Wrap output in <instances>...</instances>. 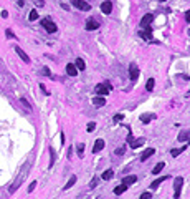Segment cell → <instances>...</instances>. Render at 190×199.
Segmentation results:
<instances>
[{
    "label": "cell",
    "instance_id": "obj_4",
    "mask_svg": "<svg viewBox=\"0 0 190 199\" xmlns=\"http://www.w3.org/2000/svg\"><path fill=\"white\" fill-rule=\"evenodd\" d=\"M182 186H184V178L182 176H179V178L174 179V199H179L180 198V191H182Z\"/></svg>",
    "mask_w": 190,
    "mask_h": 199
},
{
    "label": "cell",
    "instance_id": "obj_25",
    "mask_svg": "<svg viewBox=\"0 0 190 199\" xmlns=\"http://www.w3.org/2000/svg\"><path fill=\"white\" fill-rule=\"evenodd\" d=\"M164 168H165V163H162V161H160V163H157V164H155V168L152 169V173H154V174H159V173H160V171H162Z\"/></svg>",
    "mask_w": 190,
    "mask_h": 199
},
{
    "label": "cell",
    "instance_id": "obj_23",
    "mask_svg": "<svg viewBox=\"0 0 190 199\" xmlns=\"http://www.w3.org/2000/svg\"><path fill=\"white\" fill-rule=\"evenodd\" d=\"M113 174H114L113 169H106V171L103 173V176H101V179H104V181H109V179L113 178Z\"/></svg>",
    "mask_w": 190,
    "mask_h": 199
},
{
    "label": "cell",
    "instance_id": "obj_30",
    "mask_svg": "<svg viewBox=\"0 0 190 199\" xmlns=\"http://www.w3.org/2000/svg\"><path fill=\"white\" fill-rule=\"evenodd\" d=\"M98 183H99V178H93V181L89 183V189H94L98 186Z\"/></svg>",
    "mask_w": 190,
    "mask_h": 199
},
{
    "label": "cell",
    "instance_id": "obj_29",
    "mask_svg": "<svg viewBox=\"0 0 190 199\" xmlns=\"http://www.w3.org/2000/svg\"><path fill=\"white\" fill-rule=\"evenodd\" d=\"M28 18H30V22H35L36 18H38V12H36L35 8H33V10L30 12V15H28Z\"/></svg>",
    "mask_w": 190,
    "mask_h": 199
},
{
    "label": "cell",
    "instance_id": "obj_34",
    "mask_svg": "<svg viewBox=\"0 0 190 199\" xmlns=\"http://www.w3.org/2000/svg\"><path fill=\"white\" fill-rule=\"evenodd\" d=\"M50 154H52V161H50V168H52L53 163H55V151H53V149H50Z\"/></svg>",
    "mask_w": 190,
    "mask_h": 199
},
{
    "label": "cell",
    "instance_id": "obj_24",
    "mask_svg": "<svg viewBox=\"0 0 190 199\" xmlns=\"http://www.w3.org/2000/svg\"><path fill=\"white\" fill-rule=\"evenodd\" d=\"M74 66H76L78 70H84V68H86L84 60H83V58H76V60H74Z\"/></svg>",
    "mask_w": 190,
    "mask_h": 199
},
{
    "label": "cell",
    "instance_id": "obj_35",
    "mask_svg": "<svg viewBox=\"0 0 190 199\" xmlns=\"http://www.w3.org/2000/svg\"><path fill=\"white\" fill-rule=\"evenodd\" d=\"M122 118H124V115H122V113H119V115H116V116H114V121H121Z\"/></svg>",
    "mask_w": 190,
    "mask_h": 199
},
{
    "label": "cell",
    "instance_id": "obj_32",
    "mask_svg": "<svg viewBox=\"0 0 190 199\" xmlns=\"http://www.w3.org/2000/svg\"><path fill=\"white\" fill-rule=\"evenodd\" d=\"M150 198H152V193H144V194H141L139 199H150Z\"/></svg>",
    "mask_w": 190,
    "mask_h": 199
},
{
    "label": "cell",
    "instance_id": "obj_19",
    "mask_svg": "<svg viewBox=\"0 0 190 199\" xmlns=\"http://www.w3.org/2000/svg\"><path fill=\"white\" fill-rule=\"evenodd\" d=\"M137 181V176H126V178H122V184H126V186H131V184H134Z\"/></svg>",
    "mask_w": 190,
    "mask_h": 199
},
{
    "label": "cell",
    "instance_id": "obj_17",
    "mask_svg": "<svg viewBox=\"0 0 190 199\" xmlns=\"http://www.w3.org/2000/svg\"><path fill=\"white\" fill-rule=\"evenodd\" d=\"M154 118H155L154 113H145V115H141V121L144 123V124H147V123H150Z\"/></svg>",
    "mask_w": 190,
    "mask_h": 199
},
{
    "label": "cell",
    "instance_id": "obj_9",
    "mask_svg": "<svg viewBox=\"0 0 190 199\" xmlns=\"http://www.w3.org/2000/svg\"><path fill=\"white\" fill-rule=\"evenodd\" d=\"M167 179H170V176H160V178H157L155 181H152V183H150V189H157L160 184L164 183V181H167Z\"/></svg>",
    "mask_w": 190,
    "mask_h": 199
},
{
    "label": "cell",
    "instance_id": "obj_5",
    "mask_svg": "<svg viewBox=\"0 0 190 199\" xmlns=\"http://www.w3.org/2000/svg\"><path fill=\"white\" fill-rule=\"evenodd\" d=\"M111 88H113V86H111L109 83H103V85L99 83V85H96V88H94V90H96V93H98L99 96H106V95L111 91Z\"/></svg>",
    "mask_w": 190,
    "mask_h": 199
},
{
    "label": "cell",
    "instance_id": "obj_10",
    "mask_svg": "<svg viewBox=\"0 0 190 199\" xmlns=\"http://www.w3.org/2000/svg\"><path fill=\"white\" fill-rule=\"evenodd\" d=\"M101 12H103V13H106V15H109V13L113 12V4H111L109 0L103 2V4H101Z\"/></svg>",
    "mask_w": 190,
    "mask_h": 199
},
{
    "label": "cell",
    "instance_id": "obj_28",
    "mask_svg": "<svg viewBox=\"0 0 190 199\" xmlns=\"http://www.w3.org/2000/svg\"><path fill=\"white\" fill-rule=\"evenodd\" d=\"M185 148H187V146H184V148H180V149H172V151H170V154H172V158H177V156H179L180 153H184V151H185Z\"/></svg>",
    "mask_w": 190,
    "mask_h": 199
},
{
    "label": "cell",
    "instance_id": "obj_2",
    "mask_svg": "<svg viewBox=\"0 0 190 199\" xmlns=\"http://www.w3.org/2000/svg\"><path fill=\"white\" fill-rule=\"evenodd\" d=\"M144 141H145L144 138H137V139H136V138L132 136V133H131V129H129V134H127V143H129V146H131L132 149L141 148V146L144 144Z\"/></svg>",
    "mask_w": 190,
    "mask_h": 199
},
{
    "label": "cell",
    "instance_id": "obj_20",
    "mask_svg": "<svg viewBox=\"0 0 190 199\" xmlns=\"http://www.w3.org/2000/svg\"><path fill=\"white\" fill-rule=\"evenodd\" d=\"M190 138V129H184V131L179 133V141H187V139Z\"/></svg>",
    "mask_w": 190,
    "mask_h": 199
},
{
    "label": "cell",
    "instance_id": "obj_42",
    "mask_svg": "<svg viewBox=\"0 0 190 199\" xmlns=\"http://www.w3.org/2000/svg\"><path fill=\"white\" fill-rule=\"evenodd\" d=\"M17 2H18V7H23V4H25L23 0H17Z\"/></svg>",
    "mask_w": 190,
    "mask_h": 199
},
{
    "label": "cell",
    "instance_id": "obj_21",
    "mask_svg": "<svg viewBox=\"0 0 190 199\" xmlns=\"http://www.w3.org/2000/svg\"><path fill=\"white\" fill-rule=\"evenodd\" d=\"M127 188H129V186H126V184L116 186V188H114V194H118V196H121L122 193H126V191H127Z\"/></svg>",
    "mask_w": 190,
    "mask_h": 199
},
{
    "label": "cell",
    "instance_id": "obj_44",
    "mask_svg": "<svg viewBox=\"0 0 190 199\" xmlns=\"http://www.w3.org/2000/svg\"><path fill=\"white\" fill-rule=\"evenodd\" d=\"M189 144H190V138H189Z\"/></svg>",
    "mask_w": 190,
    "mask_h": 199
},
{
    "label": "cell",
    "instance_id": "obj_36",
    "mask_svg": "<svg viewBox=\"0 0 190 199\" xmlns=\"http://www.w3.org/2000/svg\"><path fill=\"white\" fill-rule=\"evenodd\" d=\"M124 151H126V148H119L118 151H116V154H118V156H122V154H124Z\"/></svg>",
    "mask_w": 190,
    "mask_h": 199
},
{
    "label": "cell",
    "instance_id": "obj_14",
    "mask_svg": "<svg viewBox=\"0 0 190 199\" xmlns=\"http://www.w3.org/2000/svg\"><path fill=\"white\" fill-rule=\"evenodd\" d=\"M15 51H17V55L20 56L22 60L25 61V63H30V56L26 55V53H25V51H23V50H22L20 46H15Z\"/></svg>",
    "mask_w": 190,
    "mask_h": 199
},
{
    "label": "cell",
    "instance_id": "obj_33",
    "mask_svg": "<svg viewBox=\"0 0 190 199\" xmlns=\"http://www.w3.org/2000/svg\"><path fill=\"white\" fill-rule=\"evenodd\" d=\"M35 188H36V181H33V183L28 186V193H33V191H35Z\"/></svg>",
    "mask_w": 190,
    "mask_h": 199
},
{
    "label": "cell",
    "instance_id": "obj_15",
    "mask_svg": "<svg viewBox=\"0 0 190 199\" xmlns=\"http://www.w3.org/2000/svg\"><path fill=\"white\" fill-rule=\"evenodd\" d=\"M93 105L96 108H101V106H104L106 105V100H104V96H96V98H93Z\"/></svg>",
    "mask_w": 190,
    "mask_h": 199
},
{
    "label": "cell",
    "instance_id": "obj_31",
    "mask_svg": "<svg viewBox=\"0 0 190 199\" xmlns=\"http://www.w3.org/2000/svg\"><path fill=\"white\" fill-rule=\"evenodd\" d=\"M86 129H88V131H89V133H91V131H94V129H96V123H94V121H91V123H88V126H86Z\"/></svg>",
    "mask_w": 190,
    "mask_h": 199
},
{
    "label": "cell",
    "instance_id": "obj_43",
    "mask_svg": "<svg viewBox=\"0 0 190 199\" xmlns=\"http://www.w3.org/2000/svg\"><path fill=\"white\" fill-rule=\"evenodd\" d=\"M159 2H165V0H159Z\"/></svg>",
    "mask_w": 190,
    "mask_h": 199
},
{
    "label": "cell",
    "instance_id": "obj_12",
    "mask_svg": "<svg viewBox=\"0 0 190 199\" xmlns=\"http://www.w3.org/2000/svg\"><path fill=\"white\" fill-rule=\"evenodd\" d=\"M78 72H79V70L74 66V63H68V65H66V73L70 75V77H76Z\"/></svg>",
    "mask_w": 190,
    "mask_h": 199
},
{
    "label": "cell",
    "instance_id": "obj_39",
    "mask_svg": "<svg viewBox=\"0 0 190 199\" xmlns=\"http://www.w3.org/2000/svg\"><path fill=\"white\" fill-rule=\"evenodd\" d=\"M185 20L190 22V10H187V13H185Z\"/></svg>",
    "mask_w": 190,
    "mask_h": 199
},
{
    "label": "cell",
    "instance_id": "obj_37",
    "mask_svg": "<svg viewBox=\"0 0 190 199\" xmlns=\"http://www.w3.org/2000/svg\"><path fill=\"white\" fill-rule=\"evenodd\" d=\"M41 75H46V77H48V75H50V70H48V68H43V70H41Z\"/></svg>",
    "mask_w": 190,
    "mask_h": 199
},
{
    "label": "cell",
    "instance_id": "obj_11",
    "mask_svg": "<svg viewBox=\"0 0 190 199\" xmlns=\"http://www.w3.org/2000/svg\"><path fill=\"white\" fill-rule=\"evenodd\" d=\"M99 28V22L96 18H89L86 22V30H98Z\"/></svg>",
    "mask_w": 190,
    "mask_h": 199
},
{
    "label": "cell",
    "instance_id": "obj_40",
    "mask_svg": "<svg viewBox=\"0 0 190 199\" xmlns=\"http://www.w3.org/2000/svg\"><path fill=\"white\" fill-rule=\"evenodd\" d=\"M2 17H3V18H7V17H8V12L3 10V12H2Z\"/></svg>",
    "mask_w": 190,
    "mask_h": 199
},
{
    "label": "cell",
    "instance_id": "obj_27",
    "mask_svg": "<svg viewBox=\"0 0 190 199\" xmlns=\"http://www.w3.org/2000/svg\"><path fill=\"white\" fill-rule=\"evenodd\" d=\"M76 149H78V156H79V158H83V156H84V143H79L76 146Z\"/></svg>",
    "mask_w": 190,
    "mask_h": 199
},
{
    "label": "cell",
    "instance_id": "obj_26",
    "mask_svg": "<svg viewBox=\"0 0 190 199\" xmlns=\"http://www.w3.org/2000/svg\"><path fill=\"white\" fill-rule=\"evenodd\" d=\"M154 86H155L154 78H149V80H147V83H145V90H147V91H152V90H154Z\"/></svg>",
    "mask_w": 190,
    "mask_h": 199
},
{
    "label": "cell",
    "instance_id": "obj_41",
    "mask_svg": "<svg viewBox=\"0 0 190 199\" xmlns=\"http://www.w3.org/2000/svg\"><path fill=\"white\" fill-rule=\"evenodd\" d=\"M61 7H63V10H70V7H68L66 4H61Z\"/></svg>",
    "mask_w": 190,
    "mask_h": 199
},
{
    "label": "cell",
    "instance_id": "obj_6",
    "mask_svg": "<svg viewBox=\"0 0 190 199\" xmlns=\"http://www.w3.org/2000/svg\"><path fill=\"white\" fill-rule=\"evenodd\" d=\"M73 7H76L78 10H81V12L91 10V5L88 2H84V0H73Z\"/></svg>",
    "mask_w": 190,
    "mask_h": 199
},
{
    "label": "cell",
    "instance_id": "obj_7",
    "mask_svg": "<svg viewBox=\"0 0 190 199\" xmlns=\"http://www.w3.org/2000/svg\"><path fill=\"white\" fill-rule=\"evenodd\" d=\"M129 77H131L132 82H136L139 78V68H137L136 63H131V65H129Z\"/></svg>",
    "mask_w": 190,
    "mask_h": 199
},
{
    "label": "cell",
    "instance_id": "obj_38",
    "mask_svg": "<svg viewBox=\"0 0 190 199\" xmlns=\"http://www.w3.org/2000/svg\"><path fill=\"white\" fill-rule=\"evenodd\" d=\"M5 33H7V37H8V38H13V37H15L13 33H12V30H7Z\"/></svg>",
    "mask_w": 190,
    "mask_h": 199
},
{
    "label": "cell",
    "instance_id": "obj_8",
    "mask_svg": "<svg viewBox=\"0 0 190 199\" xmlns=\"http://www.w3.org/2000/svg\"><path fill=\"white\" fill-rule=\"evenodd\" d=\"M152 20H154V17L150 15V13L144 15V17H142V20H141V28H150V23H152Z\"/></svg>",
    "mask_w": 190,
    "mask_h": 199
},
{
    "label": "cell",
    "instance_id": "obj_18",
    "mask_svg": "<svg viewBox=\"0 0 190 199\" xmlns=\"http://www.w3.org/2000/svg\"><path fill=\"white\" fill-rule=\"evenodd\" d=\"M154 153H155V149H154V148H147L144 153L141 154V161H145V159H149Z\"/></svg>",
    "mask_w": 190,
    "mask_h": 199
},
{
    "label": "cell",
    "instance_id": "obj_13",
    "mask_svg": "<svg viewBox=\"0 0 190 199\" xmlns=\"http://www.w3.org/2000/svg\"><path fill=\"white\" fill-rule=\"evenodd\" d=\"M104 144H106V143H104V139H101V138L96 139V143H94V148H93V153H94V154H98L99 151H101V149L104 148Z\"/></svg>",
    "mask_w": 190,
    "mask_h": 199
},
{
    "label": "cell",
    "instance_id": "obj_1",
    "mask_svg": "<svg viewBox=\"0 0 190 199\" xmlns=\"http://www.w3.org/2000/svg\"><path fill=\"white\" fill-rule=\"evenodd\" d=\"M26 173H28V164H25V166H23V169H22V171H20V174L17 176V179H15V181H13V184H12V186H10V189H8L10 193H15L17 189H18V188H20V186H22V183H23V179H25Z\"/></svg>",
    "mask_w": 190,
    "mask_h": 199
},
{
    "label": "cell",
    "instance_id": "obj_22",
    "mask_svg": "<svg viewBox=\"0 0 190 199\" xmlns=\"http://www.w3.org/2000/svg\"><path fill=\"white\" fill-rule=\"evenodd\" d=\"M76 179H78L76 176H71V178L68 179V183L65 184V188H63V189H65V191H68V189H70V188H73V186L76 184Z\"/></svg>",
    "mask_w": 190,
    "mask_h": 199
},
{
    "label": "cell",
    "instance_id": "obj_3",
    "mask_svg": "<svg viewBox=\"0 0 190 199\" xmlns=\"http://www.w3.org/2000/svg\"><path fill=\"white\" fill-rule=\"evenodd\" d=\"M41 25H43V28H45L48 33H55V32H56V25H55V22H53L52 18H48V17L41 20Z\"/></svg>",
    "mask_w": 190,
    "mask_h": 199
},
{
    "label": "cell",
    "instance_id": "obj_16",
    "mask_svg": "<svg viewBox=\"0 0 190 199\" xmlns=\"http://www.w3.org/2000/svg\"><path fill=\"white\" fill-rule=\"evenodd\" d=\"M152 30L150 28H141V32H139V35L142 37V38H145V40H152Z\"/></svg>",
    "mask_w": 190,
    "mask_h": 199
}]
</instances>
